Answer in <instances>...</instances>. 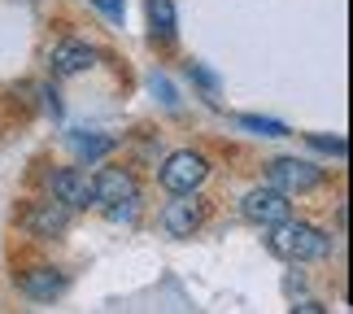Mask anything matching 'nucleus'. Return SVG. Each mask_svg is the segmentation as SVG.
Instances as JSON below:
<instances>
[{
    "mask_svg": "<svg viewBox=\"0 0 353 314\" xmlns=\"http://www.w3.org/2000/svg\"><path fill=\"white\" fill-rule=\"evenodd\" d=\"M266 249L283 257V262H319V257L332 253V236L310 223H292V218H283V223L266 227Z\"/></svg>",
    "mask_w": 353,
    "mask_h": 314,
    "instance_id": "nucleus-1",
    "label": "nucleus"
},
{
    "mask_svg": "<svg viewBox=\"0 0 353 314\" xmlns=\"http://www.w3.org/2000/svg\"><path fill=\"white\" fill-rule=\"evenodd\" d=\"M157 179H161L166 193H196V188L210 179V161H205V153H196V148H179V153L166 157V166H161Z\"/></svg>",
    "mask_w": 353,
    "mask_h": 314,
    "instance_id": "nucleus-2",
    "label": "nucleus"
},
{
    "mask_svg": "<svg viewBox=\"0 0 353 314\" xmlns=\"http://www.w3.org/2000/svg\"><path fill=\"white\" fill-rule=\"evenodd\" d=\"M266 184L279 188V193H288V197H305L323 184V166H314V161H305V157H279V161H270Z\"/></svg>",
    "mask_w": 353,
    "mask_h": 314,
    "instance_id": "nucleus-3",
    "label": "nucleus"
},
{
    "mask_svg": "<svg viewBox=\"0 0 353 314\" xmlns=\"http://www.w3.org/2000/svg\"><path fill=\"white\" fill-rule=\"evenodd\" d=\"M127 201H140V184L127 166H101L92 175V206H127Z\"/></svg>",
    "mask_w": 353,
    "mask_h": 314,
    "instance_id": "nucleus-4",
    "label": "nucleus"
},
{
    "mask_svg": "<svg viewBox=\"0 0 353 314\" xmlns=\"http://www.w3.org/2000/svg\"><path fill=\"white\" fill-rule=\"evenodd\" d=\"M201 223H205V201H201L196 193H174V201L161 210V231L174 236V240L196 236Z\"/></svg>",
    "mask_w": 353,
    "mask_h": 314,
    "instance_id": "nucleus-5",
    "label": "nucleus"
},
{
    "mask_svg": "<svg viewBox=\"0 0 353 314\" xmlns=\"http://www.w3.org/2000/svg\"><path fill=\"white\" fill-rule=\"evenodd\" d=\"M240 210H244V218H249V223H257V227H275V223H283V218H292V197L266 184V188L244 193Z\"/></svg>",
    "mask_w": 353,
    "mask_h": 314,
    "instance_id": "nucleus-6",
    "label": "nucleus"
},
{
    "mask_svg": "<svg viewBox=\"0 0 353 314\" xmlns=\"http://www.w3.org/2000/svg\"><path fill=\"white\" fill-rule=\"evenodd\" d=\"M70 206L57 197H48V201H31V206L22 210V227L31 231L35 240H57L65 227H70Z\"/></svg>",
    "mask_w": 353,
    "mask_h": 314,
    "instance_id": "nucleus-7",
    "label": "nucleus"
},
{
    "mask_svg": "<svg viewBox=\"0 0 353 314\" xmlns=\"http://www.w3.org/2000/svg\"><path fill=\"white\" fill-rule=\"evenodd\" d=\"M92 61H97V48L83 44V39H61V44H52V52H48V70L57 79L83 75Z\"/></svg>",
    "mask_w": 353,
    "mask_h": 314,
    "instance_id": "nucleus-8",
    "label": "nucleus"
},
{
    "mask_svg": "<svg viewBox=\"0 0 353 314\" xmlns=\"http://www.w3.org/2000/svg\"><path fill=\"white\" fill-rule=\"evenodd\" d=\"M18 293L31 297V302H52V297L65 293V275L57 266H26L18 275Z\"/></svg>",
    "mask_w": 353,
    "mask_h": 314,
    "instance_id": "nucleus-9",
    "label": "nucleus"
},
{
    "mask_svg": "<svg viewBox=\"0 0 353 314\" xmlns=\"http://www.w3.org/2000/svg\"><path fill=\"white\" fill-rule=\"evenodd\" d=\"M48 188H52V197L65 201L70 210H88V206H92V179H88L79 166H61V170L48 179Z\"/></svg>",
    "mask_w": 353,
    "mask_h": 314,
    "instance_id": "nucleus-10",
    "label": "nucleus"
},
{
    "mask_svg": "<svg viewBox=\"0 0 353 314\" xmlns=\"http://www.w3.org/2000/svg\"><path fill=\"white\" fill-rule=\"evenodd\" d=\"M148 35H153V44H174V35H179L174 0H148Z\"/></svg>",
    "mask_w": 353,
    "mask_h": 314,
    "instance_id": "nucleus-11",
    "label": "nucleus"
},
{
    "mask_svg": "<svg viewBox=\"0 0 353 314\" xmlns=\"http://www.w3.org/2000/svg\"><path fill=\"white\" fill-rule=\"evenodd\" d=\"M110 148H114V140H105V135H74V153L83 161H101Z\"/></svg>",
    "mask_w": 353,
    "mask_h": 314,
    "instance_id": "nucleus-12",
    "label": "nucleus"
},
{
    "mask_svg": "<svg viewBox=\"0 0 353 314\" xmlns=\"http://www.w3.org/2000/svg\"><path fill=\"white\" fill-rule=\"evenodd\" d=\"M240 127H249V131H257V135H288V127H283V122L257 118V114H240Z\"/></svg>",
    "mask_w": 353,
    "mask_h": 314,
    "instance_id": "nucleus-13",
    "label": "nucleus"
},
{
    "mask_svg": "<svg viewBox=\"0 0 353 314\" xmlns=\"http://www.w3.org/2000/svg\"><path fill=\"white\" fill-rule=\"evenodd\" d=\"M188 70H192V79H196V84L210 92V97H214V92H219V75H214V70H205V66H196V61L188 66Z\"/></svg>",
    "mask_w": 353,
    "mask_h": 314,
    "instance_id": "nucleus-14",
    "label": "nucleus"
},
{
    "mask_svg": "<svg viewBox=\"0 0 353 314\" xmlns=\"http://www.w3.org/2000/svg\"><path fill=\"white\" fill-rule=\"evenodd\" d=\"M310 144L327 148V153H336V157H345V140H341V135H310Z\"/></svg>",
    "mask_w": 353,
    "mask_h": 314,
    "instance_id": "nucleus-15",
    "label": "nucleus"
},
{
    "mask_svg": "<svg viewBox=\"0 0 353 314\" xmlns=\"http://www.w3.org/2000/svg\"><path fill=\"white\" fill-rule=\"evenodd\" d=\"M92 5L101 13H110V18H122V5H127V0H92Z\"/></svg>",
    "mask_w": 353,
    "mask_h": 314,
    "instance_id": "nucleus-16",
    "label": "nucleus"
}]
</instances>
